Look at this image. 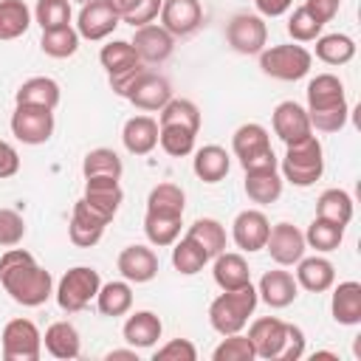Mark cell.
<instances>
[{
    "mask_svg": "<svg viewBox=\"0 0 361 361\" xmlns=\"http://www.w3.org/2000/svg\"><path fill=\"white\" fill-rule=\"evenodd\" d=\"M102 288V279H99V271L90 268V265H76L71 271H65V276L59 279L56 285V305L65 310V313H79L90 305V299H96Z\"/></svg>",
    "mask_w": 361,
    "mask_h": 361,
    "instance_id": "ba28073f",
    "label": "cell"
},
{
    "mask_svg": "<svg viewBox=\"0 0 361 361\" xmlns=\"http://www.w3.org/2000/svg\"><path fill=\"white\" fill-rule=\"evenodd\" d=\"M121 333H124V341H127L130 347L147 350V347H152V344L161 338L164 324H161V319H158L152 310H135L133 316H127Z\"/></svg>",
    "mask_w": 361,
    "mask_h": 361,
    "instance_id": "484cf974",
    "label": "cell"
},
{
    "mask_svg": "<svg viewBox=\"0 0 361 361\" xmlns=\"http://www.w3.org/2000/svg\"><path fill=\"white\" fill-rule=\"evenodd\" d=\"M212 358H214V361H254L257 353H254V344H251L248 336L231 333V336H226V338L214 347Z\"/></svg>",
    "mask_w": 361,
    "mask_h": 361,
    "instance_id": "7dc6e473",
    "label": "cell"
},
{
    "mask_svg": "<svg viewBox=\"0 0 361 361\" xmlns=\"http://www.w3.org/2000/svg\"><path fill=\"white\" fill-rule=\"evenodd\" d=\"M20 172V155L8 141H0V180L14 178Z\"/></svg>",
    "mask_w": 361,
    "mask_h": 361,
    "instance_id": "11a10c76",
    "label": "cell"
},
{
    "mask_svg": "<svg viewBox=\"0 0 361 361\" xmlns=\"http://www.w3.org/2000/svg\"><path fill=\"white\" fill-rule=\"evenodd\" d=\"M110 220H104L99 212H93L82 197L73 203V214H71V226H68V234H71V243L79 245V248H90L102 240L104 234V226Z\"/></svg>",
    "mask_w": 361,
    "mask_h": 361,
    "instance_id": "ffe728a7",
    "label": "cell"
},
{
    "mask_svg": "<svg viewBox=\"0 0 361 361\" xmlns=\"http://www.w3.org/2000/svg\"><path fill=\"white\" fill-rule=\"evenodd\" d=\"M130 104H135L138 110H161L169 99H172V85L164 79V76H158V73H152L149 68H144L138 76H135V82L130 85V90H127V96H124Z\"/></svg>",
    "mask_w": 361,
    "mask_h": 361,
    "instance_id": "5bb4252c",
    "label": "cell"
},
{
    "mask_svg": "<svg viewBox=\"0 0 361 361\" xmlns=\"http://www.w3.org/2000/svg\"><path fill=\"white\" fill-rule=\"evenodd\" d=\"M316 56L324 65H347L355 56V42L347 34H319L316 37Z\"/></svg>",
    "mask_w": 361,
    "mask_h": 361,
    "instance_id": "8d00e7d4",
    "label": "cell"
},
{
    "mask_svg": "<svg viewBox=\"0 0 361 361\" xmlns=\"http://www.w3.org/2000/svg\"><path fill=\"white\" fill-rule=\"evenodd\" d=\"M130 45L135 48V54H138V59H141L144 65H158V62H164V59L172 56V51H175V37H172L164 25L149 23V25L135 28V37H133Z\"/></svg>",
    "mask_w": 361,
    "mask_h": 361,
    "instance_id": "9a60e30c",
    "label": "cell"
},
{
    "mask_svg": "<svg viewBox=\"0 0 361 361\" xmlns=\"http://www.w3.org/2000/svg\"><path fill=\"white\" fill-rule=\"evenodd\" d=\"M161 3H164V0H141L130 14H124V17H121V23H130L133 28L149 25V23L161 14Z\"/></svg>",
    "mask_w": 361,
    "mask_h": 361,
    "instance_id": "816d5d0a",
    "label": "cell"
},
{
    "mask_svg": "<svg viewBox=\"0 0 361 361\" xmlns=\"http://www.w3.org/2000/svg\"><path fill=\"white\" fill-rule=\"evenodd\" d=\"M341 240H344V226L330 223V220H324V217H316V220L307 226V231H305V243H307L310 248L322 251V254L336 251V248L341 245Z\"/></svg>",
    "mask_w": 361,
    "mask_h": 361,
    "instance_id": "ee69618b",
    "label": "cell"
},
{
    "mask_svg": "<svg viewBox=\"0 0 361 361\" xmlns=\"http://www.w3.org/2000/svg\"><path fill=\"white\" fill-rule=\"evenodd\" d=\"M99 62H102V68L107 71V79H110V87H113L116 96H127V90H130V85L135 82V76L147 68V65L138 59L135 48H133L127 39H113V42H107V45L102 48V54H99Z\"/></svg>",
    "mask_w": 361,
    "mask_h": 361,
    "instance_id": "52a82bcc",
    "label": "cell"
},
{
    "mask_svg": "<svg viewBox=\"0 0 361 361\" xmlns=\"http://www.w3.org/2000/svg\"><path fill=\"white\" fill-rule=\"evenodd\" d=\"M316 217L347 226L353 220V197L344 189H324L316 200Z\"/></svg>",
    "mask_w": 361,
    "mask_h": 361,
    "instance_id": "e575fe53",
    "label": "cell"
},
{
    "mask_svg": "<svg viewBox=\"0 0 361 361\" xmlns=\"http://www.w3.org/2000/svg\"><path fill=\"white\" fill-rule=\"evenodd\" d=\"M152 358L155 361H195L197 350H195V344L189 338H172L164 347H158Z\"/></svg>",
    "mask_w": 361,
    "mask_h": 361,
    "instance_id": "f907efd6",
    "label": "cell"
},
{
    "mask_svg": "<svg viewBox=\"0 0 361 361\" xmlns=\"http://www.w3.org/2000/svg\"><path fill=\"white\" fill-rule=\"evenodd\" d=\"M42 353V336L31 319H11L3 327V358L6 361H37Z\"/></svg>",
    "mask_w": 361,
    "mask_h": 361,
    "instance_id": "30bf717a",
    "label": "cell"
},
{
    "mask_svg": "<svg viewBox=\"0 0 361 361\" xmlns=\"http://www.w3.org/2000/svg\"><path fill=\"white\" fill-rule=\"evenodd\" d=\"M206 262H209V254L192 237H183V240H175L172 243V265H175L178 274L195 276L197 271H203Z\"/></svg>",
    "mask_w": 361,
    "mask_h": 361,
    "instance_id": "60d3db41",
    "label": "cell"
},
{
    "mask_svg": "<svg viewBox=\"0 0 361 361\" xmlns=\"http://www.w3.org/2000/svg\"><path fill=\"white\" fill-rule=\"evenodd\" d=\"M25 237V220L20 212L14 209H0V245L11 248L17 243H23Z\"/></svg>",
    "mask_w": 361,
    "mask_h": 361,
    "instance_id": "681fc988",
    "label": "cell"
},
{
    "mask_svg": "<svg viewBox=\"0 0 361 361\" xmlns=\"http://www.w3.org/2000/svg\"><path fill=\"white\" fill-rule=\"evenodd\" d=\"M285 336H288V322H282L276 316L254 319L251 327H248V338L254 344L257 358H268V361H279Z\"/></svg>",
    "mask_w": 361,
    "mask_h": 361,
    "instance_id": "2e32d148",
    "label": "cell"
},
{
    "mask_svg": "<svg viewBox=\"0 0 361 361\" xmlns=\"http://www.w3.org/2000/svg\"><path fill=\"white\" fill-rule=\"evenodd\" d=\"M257 302H259V296H257V288L251 282L237 288V290H223L209 305V324L220 336L243 333V327L248 324V316L254 313Z\"/></svg>",
    "mask_w": 361,
    "mask_h": 361,
    "instance_id": "3957f363",
    "label": "cell"
},
{
    "mask_svg": "<svg viewBox=\"0 0 361 361\" xmlns=\"http://www.w3.org/2000/svg\"><path fill=\"white\" fill-rule=\"evenodd\" d=\"M324 172V149L316 135H307L296 144H288V152L282 158V180L305 189L313 186Z\"/></svg>",
    "mask_w": 361,
    "mask_h": 361,
    "instance_id": "5b68a950",
    "label": "cell"
},
{
    "mask_svg": "<svg viewBox=\"0 0 361 361\" xmlns=\"http://www.w3.org/2000/svg\"><path fill=\"white\" fill-rule=\"evenodd\" d=\"M158 121L152 116H133L124 121L121 141L133 155H149L158 147Z\"/></svg>",
    "mask_w": 361,
    "mask_h": 361,
    "instance_id": "cb8c5ba5",
    "label": "cell"
},
{
    "mask_svg": "<svg viewBox=\"0 0 361 361\" xmlns=\"http://www.w3.org/2000/svg\"><path fill=\"white\" fill-rule=\"evenodd\" d=\"M226 39L237 54H259L268 42V25L259 14H234L226 25Z\"/></svg>",
    "mask_w": 361,
    "mask_h": 361,
    "instance_id": "8fae6325",
    "label": "cell"
},
{
    "mask_svg": "<svg viewBox=\"0 0 361 361\" xmlns=\"http://www.w3.org/2000/svg\"><path fill=\"white\" fill-rule=\"evenodd\" d=\"M231 149L243 166V172H259V169H279V158L274 155L271 135L262 124L248 121L234 130Z\"/></svg>",
    "mask_w": 361,
    "mask_h": 361,
    "instance_id": "277c9868",
    "label": "cell"
},
{
    "mask_svg": "<svg viewBox=\"0 0 361 361\" xmlns=\"http://www.w3.org/2000/svg\"><path fill=\"white\" fill-rule=\"evenodd\" d=\"M192 169H195V175H197L203 183H217V180H223V178L228 175L231 158H228V152H226L223 147L206 144V147H200V149L195 152Z\"/></svg>",
    "mask_w": 361,
    "mask_h": 361,
    "instance_id": "f1b7e54d",
    "label": "cell"
},
{
    "mask_svg": "<svg viewBox=\"0 0 361 361\" xmlns=\"http://www.w3.org/2000/svg\"><path fill=\"white\" fill-rule=\"evenodd\" d=\"M107 3H110V6L118 11V17H124V14H130V11H133V8H135L141 0H107Z\"/></svg>",
    "mask_w": 361,
    "mask_h": 361,
    "instance_id": "6f0895ef",
    "label": "cell"
},
{
    "mask_svg": "<svg viewBox=\"0 0 361 361\" xmlns=\"http://www.w3.org/2000/svg\"><path fill=\"white\" fill-rule=\"evenodd\" d=\"M186 237H192V240L209 254V259L217 257L220 251H226V228H223V223L214 220V217H197V220L189 226Z\"/></svg>",
    "mask_w": 361,
    "mask_h": 361,
    "instance_id": "836d02e7",
    "label": "cell"
},
{
    "mask_svg": "<svg viewBox=\"0 0 361 361\" xmlns=\"http://www.w3.org/2000/svg\"><path fill=\"white\" fill-rule=\"evenodd\" d=\"M290 3H293V0H254L257 11H259L262 17H279V14H285V11L290 8Z\"/></svg>",
    "mask_w": 361,
    "mask_h": 361,
    "instance_id": "9f6ffc18",
    "label": "cell"
},
{
    "mask_svg": "<svg viewBox=\"0 0 361 361\" xmlns=\"http://www.w3.org/2000/svg\"><path fill=\"white\" fill-rule=\"evenodd\" d=\"M118 274L127 279V282H135V285H141V282H149V279H155V274H158V257H155V251L152 248H147V245H127L121 254H118Z\"/></svg>",
    "mask_w": 361,
    "mask_h": 361,
    "instance_id": "7402d4cb",
    "label": "cell"
},
{
    "mask_svg": "<svg viewBox=\"0 0 361 361\" xmlns=\"http://www.w3.org/2000/svg\"><path fill=\"white\" fill-rule=\"evenodd\" d=\"M350 104L344 85L333 73H319L307 82V118L319 133H338L347 124Z\"/></svg>",
    "mask_w": 361,
    "mask_h": 361,
    "instance_id": "7a4b0ae2",
    "label": "cell"
},
{
    "mask_svg": "<svg viewBox=\"0 0 361 361\" xmlns=\"http://www.w3.org/2000/svg\"><path fill=\"white\" fill-rule=\"evenodd\" d=\"M310 65H313V56L305 45L285 42V45H271V48L259 51L262 73L271 79H279V82H296V79L307 76Z\"/></svg>",
    "mask_w": 361,
    "mask_h": 361,
    "instance_id": "8992f818",
    "label": "cell"
},
{
    "mask_svg": "<svg viewBox=\"0 0 361 361\" xmlns=\"http://www.w3.org/2000/svg\"><path fill=\"white\" fill-rule=\"evenodd\" d=\"M212 276H214V282L223 290H237V288H243V285L251 282V271H248L245 257L243 254H234V251H220L214 257Z\"/></svg>",
    "mask_w": 361,
    "mask_h": 361,
    "instance_id": "4316f807",
    "label": "cell"
},
{
    "mask_svg": "<svg viewBox=\"0 0 361 361\" xmlns=\"http://www.w3.org/2000/svg\"><path fill=\"white\" fill-rule=\"evenodd\" d=\"M322 28H324V25H322L316 17H310L305 6L293 8V14L288 17V34H290V39H296V42H313V39L322 34Z\"/></svg>",
    "mask_w": 361,
    "mask_h": 361,
    "instance_id": "c3c4849f",
    "label": "cell"
},
{
    "mask_svg": "<svg viewBox=\"0 0 361 361\" xmlns=\"http://www.w3.org/2000/svg\"><path fill=\"white\" fill-rule=\"evenodd\" d=\"M82 172H85V178H121L124 164H121L118 152H113L107 147H96L85 155Z\"/></svg>",
    "mask_w": 361,
    "mask_h": 361,
    "instance_id": "b9f144b4",
    "label": "cell"
},
{
    "mask_svg": "<svg viewBox=\"0 0 361 361\" xmlns=\"http://www.w3.org/2000/svg\"><path fill=\"white\" fill-rule=\"evenodd\" d=\"M203 8L197 0H164L161 3V25L172 37H189L200 28Z\"/></svg>",
    "mask_w": 361,
    "mask_h": 361,
    "instance_id": "e0dca14e",
    "label": "cell"
},
{
    "mask_svg": "<svg viewBox=\"0 0 361 361\" xmlns=\"http://www.w3.org/2000/svg\"><path fill=\"white\" fill-rule=\"evenodd\" d=\"M104 358H107V361H116V358H124V361H138L135 347H133V350H110Z\"/></svg>",
    "mask_w": 361,
    "mask_h": 361,
    "instance_id": "680465c9",
    "label": "cell"
},
{
    "mask_svg": "<svg viewBox=\"0 0 361 361\" xmlns=\"http://www.w3.org/2000/svg\"><path fill=\"white\" fill-rule=\"evenodd\" d=\"M282 175L279 169H259V172H245V195L248 200L268 206L274 200H279L282 195Z\"/></svg>",
    "mask_w": 361,
    "mask_h": 361,
    "instance_id": "1f68e13d",
    "label": "cell"
},
{
    "mask_svg": "<svg viewBox=\"0 0 361 361\" xmlns=\"http://www.w3.org/2000/svg\"><path fill=\"white\" fill-rule=\"evenodd\" d=\"M42 344L48 350V355L59 358V361H71L79 355L82 350V338H79V330L71 324V322H54L45 336H42Z\"/></svg>",
    "mask_w": 361,
    "mask_h": 361,
    "instance_id": "f546056e",
    "label": "cell"
},
{
    "mask_svg": "<svg viewBox=\"0 0 361 361\" xmlns=\"http://www.w3.org/2000/svg\"><path fill=\"white\" fill-rule=\"evenodd\" d=\"M257 296L268 305V307H288L293 305V299L299 296V285L296 276L288 271H265L257 288Z\"/></svg>",
    "mask_w": 361,
    "mask_h": 361,
    "instance_id": "603a6c76",
    "label": "cell"
},
{
    "mask_svg": "<svg viewBox=\"0 0 361 361\" xmlns=\"http://www.w3.org/2000/svg\"><path fill=\"white\" fill-rule=\"evenodd\" d=\"M59 85L51 79V76H31L25 79L17 93H14V102L17 104H37V107H48L54 110L59 104Z\"/></svg>",
    "mask_w": 361,
    "mask_h": 361,
    "instance_id": "4dcf8cb0",
    "label": "cell"
},
{
    "mask_svg": "<svg viewBox=\"0 0 361 361\" xmlns=\"http://www.w3.org/2000/svg\"><path fill=\"white\" fill-rule=\"evenodd\" d=\"M330 313L338 324H347V327L361 324V282L355 279L338 282L330 299Z\"/></svg>",
    "mask_w": 361,
    "mask_h": 361,
    "instance_id": "83f0119b",
    "label": "cell"
},
{
    "mask_svg": "<svg viewBox=\"0 0 361 361\" xmlns=\"http://www.w3.org/2000/svg\"><path fill=\"white\" fill-rule=\"evenodd\" d=\"M73 3H79V6H85V3H90V0H73Z\"/></svg>",
    "mask_w": 361,
    "mask_h": 361,
    "instance_id": "91938a15",
    "label": "cell"
},
{
    "mask_svg": "<svg viewBox=\"0 0 361 361\" xmlns=\"http://www.w3.org/2000/svg\"><path fill=\"white\" fill-rule=\"evenodd\" d=\"M34 20L39 23L42 31L71 25V0H37Z\"/></svg>",
    "mask_w": 361,
    "mask_h": 361,
    "instance_id": "bcb514c9",
    "label": "cell"
},
{
    "mask_svg": "<svg viewBox=\"0 0 361 361\" xmlns=\"http://www.w3.org/2000/svg\"><path fill=\"white\" fill-rule=\"evenodd\" d=\"M31 11L23 0H0V39H17L28 31Z\"/></svg>",
    "mask_w": 361,
    "mask_h": 361,
    "instance_id": "74e56055",
    "label": "cell"
},
{
    "mask_svg": "<svg viewBox=\"0 0 361 361\" xmlns=\"http://www.w3.org/2000/svg\"><path fill=\"white\" fill-rule=\"evenodd\" d=\"M96 305H99L102 316H110V319L124 316L133 307V288L127 285V279L124 282H107V285L99 288Z\"/></svg>",
    "mask_w": 361,
    "mask_h": 361,
    "instance_id": "d590c367",
    "label": "cell"
},
{
    "mask_svg": "<svg viewBox=\"0 0 361 361\" xmlns=\"http://www.w3.org/2000/svg\"><path fill=\"white\" fill-rule=\"evenodd\" d=\"M302 355H305V333H302V327L288 324V336H285L279 361H299Z\"/></svg>",
    "mask_w": 361,
    "mask_h": 361,
    "instance_id": "f5cc1de1",
    "label": "cell"
},
{
    "mask_svg": "<svg viewBox=\"0 0 361 361\" xmlns=\"http://www.w3.org/2000/svg\"><path fill=\"white\" fill-rule=\"evenodd\" d=\"M0 285L23 307H39L54 293L51 274L25 248H8L0 257Z\"/></svg>",
    "mask_w": 361,
    "mask_h": 361,
    "instance_id": "6da1fadb",
    "label": "cell"
},
{
    "mask_svg": "<svg viewBox=\"0 0 361 361\" xmlns=\"http://www.w3.org/2000/svg\"><path fill=\"white\" fill-rule=\"evenodd\" d=\"M302 6L307 8V14H310V17H316V20L324 25V23H330V20L338 14L341 0H305Z\"/></svg>",
    "mask_w": 361,
    "mask_h": 361,
    "instance_id": "db71d44e",
    "label": "cell"
},
{
    "mask_svg": "<svg viewBox=\"0 0 361 361\" xmlns=\"http://www.w3.org/2000/svg\"><path fill=\"white\" fill-rule=\"evenodd\" d=\"M336 282V268L324 257H302L296 262V285L310 293H324Z\"/></svg>",
    "mask_w": 361,
    "mask_h": 361,
    "instance_id": "d4e9b609",
    "label": "cell"
},
{
    "mask_svg": "<svg viewBox=\"0 0 361 361\" xmlns=\"http://www.w3.org/2000/svg\"><path fill=\"white\" fill-rule=\"evenodd\" d=\"M186 209V192L178 183H158L147 195V212H161V214H180Z\"/></svg>",
    "mask_w": 361,
    "mask_h": 361,
    "instance_id": "ab89813d",
    "label": "cell"
},
{
    "mask_svg": "<svg viewBox=\"0 0 361 361\" xmlns=\"http://www.w3.org/2000/svg\"><path fill=\"white\" fill-rule=\"evenodd\" d=\"M39 48H42V54H48L54 59H68V56H73L79 51V31L71 28V25L42 31Z\"/></svg>",
    "mask_w": 361,
    "mask_h": 361,
    "instance_id": "7bdbcfd3",
    "label": "cell"
},
{
    "mask_svg": "<svg viewBox=\"0 0 361 361\" xmlns=\"http://www.w3.org/2000/svg\"><path fill=\"white\" fill-rule=\"evenodd\" d=\"M305 248H307L305 234L293 223H276V226H271L268 240H265V251L271 254V259L276 265H296L305 257Z\"/></svg>",
    "mask_w": 361,
    "mask_h": 361,
    "instance_id": "4fadbf2b",
    "label": "cell"
},
{
    "mask_svg": "<svg viewBox=\"0 0 361 361\" xmlns=\"http://www.w3.org/2000/svg\"><path fill=\"white\" fill-rule=\"evenodd\" d=\"M158 124H175V127H186L192 133L200 130V110L192 99H169L161 110H158Z\"/></svg>",
    "mask_w": 361,
    "mask_h": 361,
    "instance_id": "f35d334b",
    "label": "cell"
},
{
    "mask_svg": "<svg viewBox=\"0 0 361 361\" xmlns=\"http://www.w3.org/2000/svg\"><path fill=\"white\" fill-rule=\"evenodd\" d=\"M118 23H121V17L107 0H90L79 8L76 31H79V37H85L90 42H99V39L110 37Z\"/></svg>",
    "mask_w": 361,
    "mask_h": 361,
    "instance_id": "7c38bea8",
    "label": "cell"
},
{
    "mask_svg": "<svg viewBox=\"0 0 361 361\" xmlns=\"http://www.w3.org/2000/svg\"><path fill=\"white\" fill-rule=\"evenodd\" d=\"M11 133L23 144H45L54 135V110L37 104H17L11 113Z\"/></svg>",
    "mask_w": 361,
    "mask_h": 361,
    "instance_id": "9c48e42d",
    "label": "cell"
},
{
    "mask_svg": "<svg viewBox=\"0 0 361 361\" xmlns=\"http://www.w3.org/2000/svg\"><path fill=\"white\" fill-rule=\"evenodd\" d=\"M268 231H271V223H268L265 212H259V209H245L231 223V237H234L237 248H243L248 254L265 248Z\"/></svg>",
    "mask_w": 361,
    "mask_h": 361,
    "instance_id": "d6986e66",
    "label": "cell"
},
{
    "mask_svg": "<svg viewBox=\"0 0 361 361\" xmlns=\"http://www.w3.org/2000/svg\"><path fill=\"white\" fill-rule=\"evenodd\" d=\"M274 133L285 141V147L288 144H296V141H302V138H307V135H313V127H310V118H307V110L302 107V104H296V102H279L276 107H274Z\"/></svg>",
    "mask_w": 361,
    "mask_h": 361,
    "instance_id": "ac0fdd59",
    "label": "cell"
},
{
    "mask_svg": "<svg viewBox=\"0 0 361 361\" xmlns=\"http://www.w3.org/2000/svg\"><path fill=\"white\" fill-rule=\"evenodd\" d=\"M82 200L99 212L104 220H113L121 200H124V192L118 186V178H85V195Z\"/></svg>",
    "mask_w": 361,
    "mask_h": 361,
    "instance_id": "44dd1931",
    "label": "cell"
},
{
    "mask_svg": "<svg viewBox=\"0 0 361 361\" xmlns=\"http://www.w3.org/2000/svg\"><path fill=\"white\" fill-rule=\"evenodd\" d=\"M158 127H161L158 130V144H161V149L166 155L183 158V155H189L195 149V135L197 133H192L186 127H175V124H158Z\"/></svg>",
    "mask_w": 361,
    "mask_h": 361,
    "instance_id": "f6af8a7d",
    "label": "cell"
},
{
    "mask_svg": "<svg viewBox=\"0 0 361 361\" xmlns=\"http://www.w3.org/2000/svg\"><path fill=\"white\" fill-rule=\"evenodd\" d=\"M183 217L180 214H161V212H147L144 214V234L152 245L164 248V245H172L178 237H180V223Z\"/></svg>",
    "mask_w": 361,
    "mask_h": 361,
    "instance_id": "d6a6232c",
    "label": "cell"
}]
</instances>
